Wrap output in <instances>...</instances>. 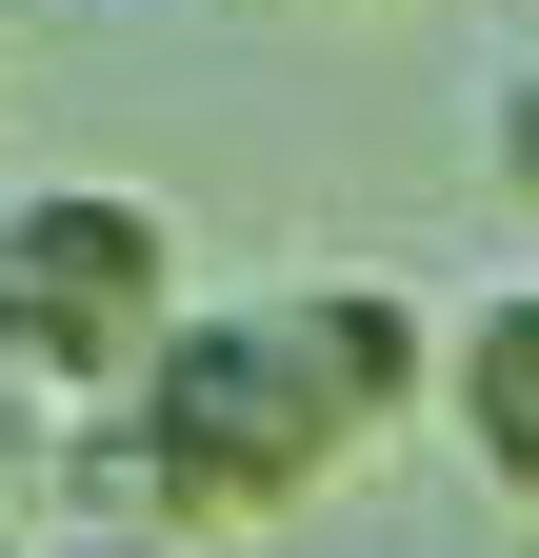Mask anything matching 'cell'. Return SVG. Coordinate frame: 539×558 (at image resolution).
<instances>
[{
  "label": "cell",
  "instance_id": "obj_7",
  "mask_svg": "<svg viewBox=\"0 0 539 558\" xmlns=\"http://www.w3.org/2000/svg\"><path fill=\"white\" fill-rule=\"evenodd\" d=\"M0 558H40V538H21V519H0Z\"/></svg>",
  "mask_w": 539,
  "mask_h": 558
},
{
  "label": "cell",
  "instance_id": "obj_6",
  "mask_svg": "<svg viewBox=\"0 0 539 558\" xmlns=\"http://www.w3.org/2000/svg\"><path fill=\"white\" fill-rule=\"evenodd\" d=\"M60 558H220V538H180V519H81Z\"/></svg>",
  "mask_w": 539,
  "mask_h": 558
},
{
  "label": "cell",
  "instance_id": "obj_4",
  "mask_svg": "<svg viewBox=\"0 0 539 558\" xmlns=\"http://www.w3.org/2000/svg\"><path fill=\"white\" fill-rule=\"evenodd\" d=\"M440 418H459V459H480L500 499L539 519V279H500V300L459 319V360H440Z\"/></svg>",
  "mask_w": 539,
  "mask_h": 558
},
{
  "label": "cell",
  "instance_id": "obj_1",
  "mask_svg": "<svg viewBox=\"0 0 539 558\" xmlns=\"http://www.w3.org/2000/svg\"><path fill=\"white\" fill-rule=\"evenodd\" d=\"M340 459H380L340 379L300 360V319L280 300H180V339L141 360V399L81 418V478H100V519H180V538H240V519H300Z\"/></svg>",
  "mask_w": 539,
  "mask_h": 558
},
{
  "label": "cell",
  "instance_id": "obj_3",
  "mask_svg": "<svg viewBox=\"0 0 539 558\" xmlns=\"http://www.w3.org/2000/svg\"><path fill=\"white\" fill-rule=\"evenodd\" d=\"M280 319H300V360L340 379L360 439L440 418V360H459V319H440V300H399V279H280Z\"/></svg>",
  "mask_w": 539,
  "mask_h": 558
},
{
  "label": "cell",
  "instance_id": "obj_5",
  "mask_svg": "<svg viewBox=\"0 0 539 558\" xmlns=\"http://www.w3.org/2000/svg\"><path fill=\"white\" fill-rule=\"evenodd\" d=\"M480 180H500V199H539V40L480 81Z\"/></svg>",
  "mask_w": 539,
  "mask_h": 558
},
{
  "label": "cell",
  "instance_id": "obj_2",
  "mask_svg": "<svg viewBox=\"0 0 539 558\" xmlns=\"http://www.w3.org/2000/svg\"><path fill=\"white\" fill-rule=\"evenodd\" d=\"M180 339V220L141 180H21L0 199V379L40 418H120Z\"/></svg>",
  "mask_w": 539,
  "mask_h": 558
}]
</instances>
